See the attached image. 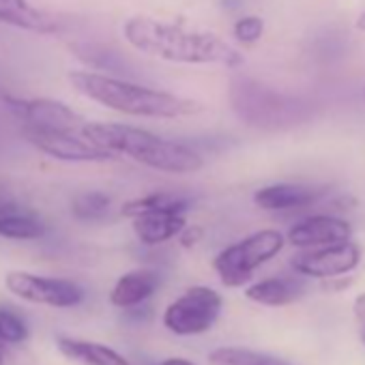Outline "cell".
<instances>
[{
    "label": "cell",
    "mask_w": 365,
    "mask_h": 365,
    "mask_svg": "<svg viewBox=\"0 0 365 365\" xmlns=\"http://www.w3.org/2000/svg\"><path fill=\"white\" fill-rule=\"evenodd\" d=\"M286 243V235L279 230H258L222 250L213 258V269L226 288H243L252 282L254 273L262 264L273 260L284 250Z\"/></svg>",
    "instance_id": "4"
},
{
    "label": "cell",
    "mask_w": 365,
    "mask_h": 365,
    "mask_svg": "<svg viewBox=\"0 0 365 365\" xmlns=\"http://www.w3.org/2000/svg\"><path fill=\"white\" fill-rule=\"evenodd\" d=\"M356 29L365 33V11H363V14H361V16L356 18Z\"/></svg>",
    "instance_id": "28"
},
{
    "label": "cell",
    "mask_w": 365,
    "mask_h": 365,
    "mask_svg": "<svg viewBox=\"0 0 365 365\" xmlns=\"http://www.w3.org/2000/svg\"><path fill=\"white\" fill-rule=\"evenodd\" d=\"M209 365H290L288 361L241 346H222L209 352Z\"/></svg>",
    "instance_id": "20"
},
{
    "label": "cell",
    "mask_w": 365,
    "mask_h": 365,
    "mask_svg": "<svg viewBox=\"0 0 365 365\" xmlns=\"http://www.w3.org/2000/svg\"><path fill=\"white\" fill-rule=\"evenodd\" d=\"M125 41L153 58L180 65H220L239 69L245 65L243 54L213 33L187 31L178 24L159 22L153 18H129L123 24Z\"/></svg>",
    "instance_id": "1"
},
{
    "label": "cell",
    "mask_w": 365,
    "mask_h": 365,
    "mask_svg": "<svg viewBox=\"0 0 365 365\" xmlns=\"http://www.w3.org/2000/svg\"><path fill=\"white\" fill-rule=\"evenodd\" d=\"M0 24L46 37L61 33L58 20L35 7L31 0H0Z\"/></svg>",
    "instance_id": "14"
},
{
    "label": "cell",
    "mask_w": 365,
    "mask_h": 365,
    "mask_svg": "<svg viewBox=\"0 0 365 365\" xmlns=\"http://www.w3.org/2000/svg\"><path fill=\"white\" fill-rule=\"evenodd\" d=\"M3 99L26 123V127L54 129V131H80L84 127L82 116L58 99H50V97L20 99L7 93H3Z\"/></svg>",
    "instance_id": "10"
},
{
    "label": "cell",
    "mask_w": 365,
    "mask_h": 365,
    "mask_svg": "<svg viewBox=\"0 0 365 365\" xmlns=\"http://www.w3.org/2000/svg\"><path fill=\"white\" fill-rule=\"evenodd\" d=\"M352 312H354V318L365 327V292H363V294H359V297L354 299Z\"/></svg>",
    "instance_id": "26"
},
{
    "label": "cell",
    "mask_w": 365,
    "mask_h": 365,
    "mask_svg": "<svg viewBox=\"0 0 365 365\" xmlns=\"http://www.w3.org/2000/svg\"><path fill=\"white\" fill-rule=\"evenodd\" d=\"M58 350L82 365H131L120 352L106 344L97 341H84V339H73V337H58L56 341Z\"/></svg>",
    "instance_id": "17"
},
{
    "label": "cell",
    "mask_w": 365,
    "mask_h": 365,
    "mask_svg": "<svg viewBox=\"0 0 365 365\" xmlns=\"http://www.w3.org/2000/svg\"><path fill=\"white\" fill-rule=\"evenodd\" d=\"M69 50L73 52V56L78 61H82L86 67H91L93 71H99V73H110V76H120V73H127L129 67L125 63V58L103 46V43H95V41H76L69 46Z\"/></svg>",
    "instance_id": "19"
},
{
    "label": "cell",
    "mask_w": 365,
    "mask_h": 365,
    "mask_svg": "<svg viewBox=\"0 0 365 365\" xmlns=\"http://www.w3.org/2000/svg\"><path fill=\"white\" fill-rule=\"evenodd\" d=\"M69 84L84 95L86 99L127 114L135 118H182L200 114L205 108L200 101H194L190 97H180L168 91L142 86L135 82H129L118 76L99 73V71H71Z\"/></svg>",
    "instance_id": "2"
},
{
    "label": "cell",
    "mask_w": 365,
    "mask_h": 365,
    "mask_svg": "<svg viewBox=\"0 0 365 365\" xmlns=\"http://www.w3.org/2000/svg\"><path fill=\"white\" fill-rule=\"evenodd\" d=\"M91 142L114 155H127L140 165L168 174H194L205 168V157L192 144L165 140L148 129L123 123H84L80 129Z\"/></svg>",
    "instance_id": "3"
},
{
    "label": "cell",
    "mask_w": 365,
    "mask_h": 365,
    "mask_svg": "<svg viewBox=\"0 0 365 365\" xmlns=\"http://www.w3.org/2000/svg\"><path fill=\"white\" fill-rule=\"evenodd\" d=\"M159 288V275L153 269H135L120 275L110 292V303L120 309H133L148 301Z\"/></svg>",
    "instance_id": "15"
},
{
    "label": "cell",
    "mask_w": 365,
    "mask_h": 365,
    "mask_svg": "<svg viewBox=\"0 0 365 365\" xmlns=\"http://www.w3.org/2000/svg\"><path fill=\"white\" fill-rule=\"evenodd\" d=\"M361 339H363V344H365V329H363V333H361Z\"/></svg>",
    "instance_id": "30"
},
{
    "label": "cell",
    "mask_w": 365,
    "mask_h": 365,
    "mask_svg": "<svg viewBox=\"0 0 365 365\" xmlns=\"http://www.w3.org/2000/svg\"><path fill=\"white\" fill-rule=\"evenodd\" d=\"M187 209H159L131 220L133 232L144 245H161L182 232L187 226Z\"/></svg>",
    "instance_id": "13"
},
{
    "label": "cell",
    "mask_w": 365,
    "mask_h": 365,
    "mask_svg": "<svg viewBox=\"0 0 365 365\" xmlns=\"http://www.w3.org/2000/svg\"><path fill=\"white\" fill-rule=\"evenodd\" d=\"M26 320L9 307H0V341L5 344H22L29 339Z\"/></svg>",
    "instance_id": "23"
},
{
    "label": "cell",
    "mask_w": 365,
    "mask_h": 365,
    "mask_svg": "<svg viewBox=\"0 0 365 365\" xmlns=\"http://www.w3.org/2000/svg\"><path fill=\"white\" fill-rule=\"evenodd\" d=\"M112 198L103 192H84L73 198L71 213L80 222H99L110 213Z\"/></svg>",
    "instance_id": "22"
},
{
    "label": "cell",
    "mask_w": 365,
    "mask_h": 365,
    "mask_svg": "<svg viewBox=\"0 0 365 365\" xmlns=\"http://www.w3.org/2000/svg\"><path fill=\"white\" fill-rule=\"evenodd\" d=\"M5 363V350H3V346H0V365Z\"/></svg>",
    "instance_id": "29"
},
{
    "label": "cell",
    "mask_w": 365,
    "mask_h": 365,
    "mask_svg": "<svg viewBox=\"0 0 365 365\" xmlns=\"http://www.w3.org/2000/svg\"><path fill=\"white\" fill-rule=\"evenodd\" d=\"M159 209H192V200L185 196H176V194H168V192H153L140 198H131L120 207V215L127 220H133L138 215L150 213V211H159Z\"/></svg>",
    "instance_id": "21"
},
{
    "label": "cell",
    "mask_w": 365,
    "mask_h": 365,
    "mask_svg": "<svg viewBox=\"0 0 365 365\" xmlns=\"http://www.w3.org/2000/svg\"><path fill=\"white\" fill-rule=\"evenodd\" d=\"M230 99L237 114L256 127H279L292 118L290 101H286L277 91L247 78H237L232 82Z\"/></svg>",
    "instance_id": "6"
},
{
    "label": "cell",
    "mask_w": 365,
    "mask_h": 365,
    "mask_svg": "<svg viewBox=\"0 0 365 365\" xmlns=\"http://www.w3.org/2000/svg\"><path fill=\"white\" fill-rule=\"evenodd\" d=\"M262 33H264V20L258 18V16H243L232 26L235 39L239 43H245V46H252V43L260 41Z\"/></svg>",
    "instance_id": "24"
},
{
    "label": "cell",
    "mask_w": 365,
    "mask_h": 365,
    "mask_svg": "<svg viewBox=\"0 0 365 365\" xmlns=\"http://www.w3.org/2000/svg\"><path fill=\"white\" fill-rule=\"evenodd\" d=\"M202 235H205V230L200 226H190L187 224L185 228H182V232L178 235V241H180L182 247H194L202 239Z\"/></svg>",
    "instance_id": "25"
},
{
    "label": "cell",
    "mask_w": 365,
    "mask_h": 365,
    "mask_svg": "<svg viewBox=\"0 0 365 365\" xmlns=\"http://www.w3.org/2000/svg\"><path fill=\"white\" fill-rule=\"evenodd\" d=\"M48 232L46 222L20 205L0 213V237L9 241H37Z\"/></svg>",
    "instance_id": "18"
},
{
    "label": "cell",
    "mask_w": 365,
    "mask_h": 365,
    "mask_svg": "<svg viewBox=\"0 0 365 365\" xmlns=\"http://www.w3.org/2000/svg\"><path fill=\"white\" fill-rule=\"evenodd\" d=\"M224 309V299L215 288L192 286L174 299L163 312V327L178 335H202L215 327Z\"/></svg>",
    "instance_id": "5"
},
{
    "label": "cell",
    "mask_w": 365,
    "mask_h": 365,
    "mask_svg": "<svg viewBox=\"0 0 365 365\" xmlns=\"http://www.w3.org/2000/svg\"><path fill=\"white\" fill-rule=\"evenodd\" d=\"M352 239V226L335 215H312L288 228L286 241L299 250L335 245Z\"/></svg>",
    "instance_id": "12"
},
{
    "label": "cell",
    "mask_w": 365,
    "mask_h": 365,
    "mask_svg": "<svg viewBox=\"0 0 365 365\" xmlns=\"http://www.w3.org/2000/svg\"><path fill=\"white\" fill-rule=\"evenodd\" d=\"M329 196L327 185H305V182H275L254 192V205L269 213L299 211L318 205Z\"/></svg>",
    "instance_id": "11"
},
{
    "label": "cell",
    "mask_w": 365,
    "mask_h": 365,
    "mask_svg": "<svg viewBox=\"0 0 365 365\" xmlns=\"http://www.w3.org/2000/svg\"><path fill=\"white\" fill-rule=\"evenodd\" d=\"M5 286L18 299H24L35 305L67 309L84 301V290L76 282L63 277H43L26 271H9L5 275Z\"/></svg>",
    "instance_id": "7"
},
{
    "label": "cell",
    "mask_w": 365,
    "mask_h": 365,
    "mask_svg": "<svg viewBox=\"0 0 365 365\" xmlns=\"http://www.w3.org/2000/svg\"><path fill=\"white\" fill-rule=\"evenodd\" d=\"M24 138L43 155L69 161V163H106L116 159L114 153L101 148L91 142L82 131H54V129H37L24 127Z\"/></svg>",
    "instance_id": "8"
},
{
    "label": "cell",
    "mask_w": 365,
    "mask_h": 365,
    "mask_svg": "<svg viewBox=\"0 0 365 365\" xmlns=\"http://www.w3.org/2000/svg\"><path fill=\"white\" fill-rule=\"evenodd\" d=\"M305 292V284L299 277H267L245 288V297L264 307H286L299 301Z\"/></svg>",
    "instance_id": "16"
},
{
    "label": "cell",
    "mask_w": 365,
    "mask_h": 365,
    "mask_svg": "<svg viewBox=\"0 0 365 365\" xmlns=\"http://www.w3.org/2000/svg\"><path fill=\"white\" fill-rule=\"evenodd\" d=\"M361 258H363L361 245L350 239V241L335 243V245L303 250L290 260V267L301 277L337 279V277L352 273L361 264Z\"/></svg>",
    "instance_id": "9"
},
{
    "label": "cell",
    "mask_w": 365,
    "mask_h": 365,
    "mask_svg": "<svg viewBox=\"0 0 365 365\" xmlns=\"http://www.w3.org/2000/svg\"><path fill=\"white\" fill-rule=\"evenodd\" d=\"M363 99H365V88H363Z\"/></svg>",
    "instance_id": "31"
},
{
    "label": "cell",
    "mask_w": 365,
    "mask_h": 365,
    "mask_svg": "<svg viewBox=\"0 0 365 365\" xmlns=\"http://www.w3.org/2000/svg\"><path fill=\"white\" fill-rule=\"evenodd\" d=\"M159 365H196V363H192V361H187V359H178V356H172V359H165V361H161Z\"/></svg>",
    "instance_id": "27"
}]
</instances>
